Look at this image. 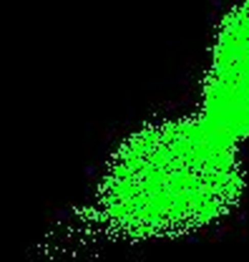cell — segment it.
<instances>
[{"mask_svg": "<svg viewBox=\"0 0 249 262\" xmlns=\"http://www.w3.org/2000/svg\"><path fill=\"white\" fill-rule=\"evenodd\" d=\"M239 146L199 111L146 121L111 151L76 217L88 234L111 239L204 227L244 192Z\"/></svg>", "mask_w": 249, "mask_h": 262, "instance_id": "obj_1", "label": "cell"}, {"mask_svg": "<svg viewBox=\"0 0 249 262\" xmlns=\"http://www.w3.org/2000/svg\"><path fill=\"white\" fill-rule=\"evenodd\" d=\"M196 111L237 144L249 141V0L219 23Z\"/></svg>", "mask_w": 249, "mask_h": 262, "instance_id": "obj_2", "label": "cell"}]
</instances>
